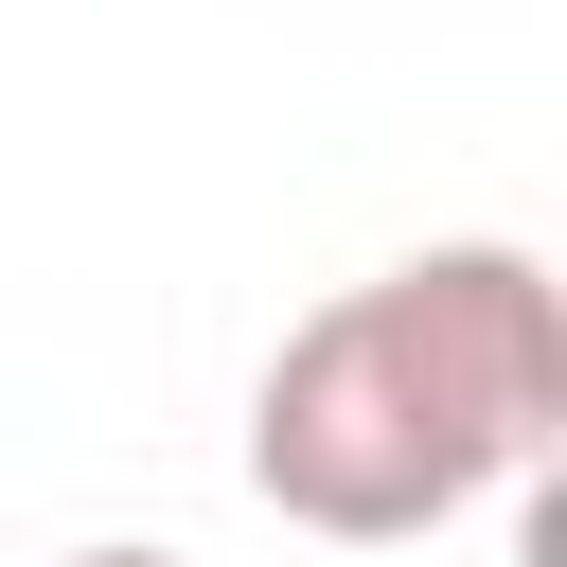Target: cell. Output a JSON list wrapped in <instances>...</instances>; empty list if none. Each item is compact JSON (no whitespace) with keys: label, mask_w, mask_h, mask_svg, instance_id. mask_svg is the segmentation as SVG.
<instances>
[{"label":"cell","mask_w":567,"mask_h":567,"mask_svg":"<svg viewBox=\"0 0 567 567\" xmlns=\"http://www.w3.org/2000/svg\"><path fill=\"white\" fill-rule=\"evenodd\" d=\"M549 425H567V301L532 248L461 230L337 284L248 372V496L319 549H408L496 478H532Z\"/></svg>","instance_id":"6da1fadb"},{"label":"cell","mask_w":567,"mask_h":567,"mask_svg":"<svg viewBox=\"0 0 567 567\" xmlns=\"http://www.w3.org/2000/svg\"><path fill=\"white\" fill-rule=\"evenodd\" d=\"M53 567H195V549H53Z\"/></svg>","instance_id":"7a4b0ae2"}]
</instances>
